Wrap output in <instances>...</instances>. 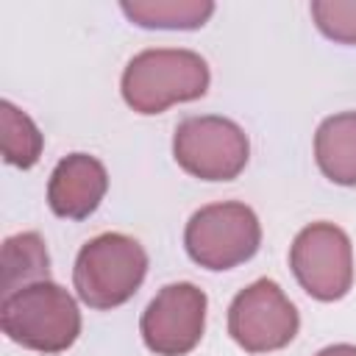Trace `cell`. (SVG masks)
<instances>
[{"label":"cell","instance_id":"obj_4","mask_svg":"<svg viewBox=\"0 0 356 356\" xmlns=\"http://www.w3.org/2000/svg\"><path fill=\"white\" fill-rule=\"evenodd\" d=\"M261 225L250 206L225 200L197 209L184 231L189 259L206 270H231L256 256Z\"/></svg>","mask_w":356,"mask_h":356},{"label":"cell","instance_id":"obj_13","mask_svg":"<svg viewBox=\"0 0 356 356\" xmlns=\"http://www.w3.org/2000/svg\"><path fill=\"white\" fill-rule=\"evenodd\" d=\"M0 145L3 159L22 170L33 167L44 147V136L36 122L11 100H0Z\"/></svg>","mask_w":356,"mask_h":356},{"label":"cell","instance_id":"obj_3","mask_svg":"<svg viewBox=\"0 0 356 356\" xmlns=\"http://www.w3.org/2000/svg\"><path fill=\"white\" fill-rule=\"evenodd\" d=\"M147 273L145 248L128 234H100L75 259L72 284L89 309H117L134 298Z\"/></svg>","mask_w":356,"mask_h":356},{"label":"cell","instance_id":"obj_11","mask_svg":"<svg viewBox=\"0 0 356 356\" xmlns=\"http://www.w3.org/2000/svg\"><path fill=\"white\" fill-rule=\"evenodd\" d=\"M122 14L139 28L195 31L214 14L211 0H122Z\"/></svg>","mask_w":356,"mask_h":356},{"label":"cell","instance_id":"obj_5","mask_svg":"<svg viewBox=\"0 0 356 356\" xmlns=\"http://www.w3.org/2000/svg\"><path fill=\"white\" fill-rule=\"evenodd\" d=\"M172 156L200 181H234L248 164L250 142L228 117H186L172 134Z\"/></svg>","mask_w":356,"mask_h":356},{"label":"cell","instance_id":"obj_2","mask_svg":"<svg viewBox=\"0 0 356 356\" xmlns=\"http://www.w3.org/2000/svg\"><path fill=\"white\" fill-rule=\"evenodd\" d=\"M0 325L3 334L22 348L61 353L81 334V309L64 286L39 281L3 298Z\"/></svg>","mask_w":356,"mask_h":356},{"label":"cell","instance_id":"obj_8","mask_svg":"<svg viewBox=\"0 0 356 356\" xmlns=\"http://www.w3.org/2000/svg\"><path fill=\"white\" fill-rule=\"evenodd\" d=\"M206 292L189 281L167 284L156 292L139 320L142 342L156 356H186L206 328Z\"/></svg>","mask_w":356,"mask_h":356},{"label":"cell","instance_id":"obj_10","mask_svg":"<svg viewBox=\"0 0 356 356\" xmlns=\"http://www.w3.org/2000/svg\"><path fill=\"white\" fill-rule=\"evenodd\" d=\"M314 159L323 175L339 186H356V111L331 114L314 134Z\"/></svg>","mask_w":356,"mask_h":356},{"label":"cell","instance_id":"obj_6","mask_svg":"<svg viewBox=\"0 0 356 356\" xmlns=\"http://www.w3.org/2000/svg\"><path fill=\"white\" fill-rule=\"evenodd\" d=\"M289 267L314 300H339L353 284L350 236L334 222H312L292 239Z\"/></svg>","mask_w":356,"mask_h":356},{"label":"cell","instance_id":"obj_14","mask_svg":"<svg viewBox=\"0 0 356 356\" xmlns=\"http://www.w3.org/2000/svg\"><path fill=\"white\" fill-rule=\"evenodd\" d=\"M312 19L331 42L356 44V0H314Z\"/></svg>","mask_w":356,"mask_h":356},{"label":"cell","instance_id":"obj_9","mask_svg":"<svg viewBox=\"0 0 356 356\" xmlns=\"http://www.w3.org/2000/svg\"><path fill=\"white\" fill-rule=\"evenodd\" d=\"M106 189H108V172L103 161L89 153H70L50 172L47 203L58 217L83 220L100 206Z\"/></svg>","mask_w":356,"mask_h":356},{"label":"cell","instance_id":"obj_12","mask_svg":"<svg viewBox=\"0 0 356 356\" xmlns=\"http://www.w3.org/2000/svg\"><path fill=\"white\" fill-rule=\"evenodd\" d=\"M0 273H3V298L39 284V281H50V256H47V245L42 239V234L36 231H22L14 234L3 242V261H0Z\"/></svg>","mask_w":356,"mask_h":356},{"label":"cell","instance_id":"obj_15","mask_svg":"<svg viewBox=\"0 0 356 356\" xmlns=\"http://www.w3.org/2000/svg\"><path fill=\"white\" fill-rule=\"evenodd\" d=\"M317 356H356V345H348V342L328 345V348H323Z\"/></svg>","mask_w":356,"mask_h":356},{"label":"cell","instance_id":"obj_1","mask_svg":"<svg viewBox=\"0 0 356 356\" xmlns=\"http://www.w3.org/2000/svg\"><path fill=\"white\" fill-rule=\"evenodd\" d=\"M209 78V64L200 53L184 47H150L125 64L120 92L134 111L161 114L175 103L203 97Z\"/></svg>","mask_w":356,"mask_h":356},{"label":"cell","instance_id":"obj_7","mask_svg":"<svg viewBox=\"0 0 356 356\" xmlns=\"http://www.w3.org/2000/svg\"><path fill=\"white\" fill-rule=\"evenodd\" d=\"M300 328V317L295 303L284 295V289L259 278L228 306V334L248 353H270L286 348Z\"/></svg>","mask_w":356,"mask_h":356}]
</instances>
